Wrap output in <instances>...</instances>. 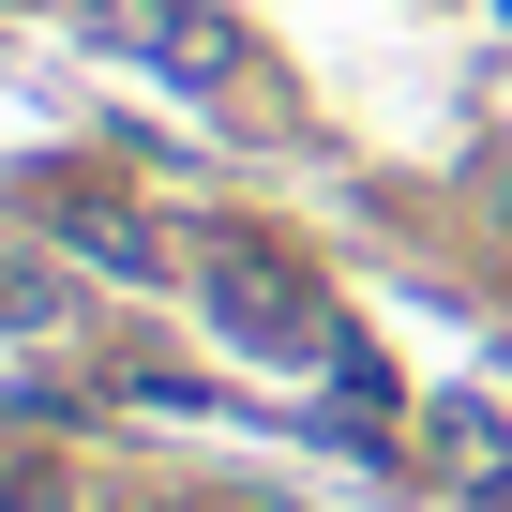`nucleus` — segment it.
<instances>
[{
	"label": "nucleus",
	"instance_id": "nucleus-1",
	"mask_svg": "<svg viewBox=\"0 0 512 512\" xmlns=\"http://www.w3.org/2000/svg\"><path fill=\"white\" fill-rule=\"evenodd\" d=\"M211 302L241 317V347H287V362H302V347H332L317 287L287 272V256H256V241H226V256H211Z\"/></svg>",
	"mask_w": 512,
	"mask_h": 512
}]
</instances>
